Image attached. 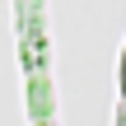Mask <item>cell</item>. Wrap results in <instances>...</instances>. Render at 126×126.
Instances as JSON below:
<instances>
[{"mask_svg": "<svg viewBox=\"0 0 126 126\" xmlns=\"http://www.w3.org/2000/svg\"><path fill=\"white\" fill-rule=\"evenodd\" d=\"M122 84H126V70H122Z\"/></svg>", "mask_w": 126, "mask_h": 126, "instance_id": "obj_1", "label": "cell"}]
</instances>
